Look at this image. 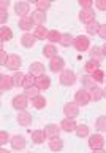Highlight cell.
<instances>
[{
  "mask_svg": "<svg viewBox=\"0 0 106 153\" xmlns=\"http://www.w3.org/2000/svg\"><path fill=\"white\" fill-rule=\"evenodd\" d=\"M29 153H32V152H29Z\"/></svg>",
  "mask_w": 106,
  "mask_h": 153,
  "instance_id": "f5cc1de1",
  "label": "cell"
},
{
  "mask_svg": "<svg viewBox=\"0 0 106 153\" xmlns=\"http://www.w3.org/2000/svg\"><path fill=\"white\" fill-rule=\"evenodd\" d=\"M64 148V140L60 137H56V139H51L49 140V150L52 152H60Z\"/></svg>",
  "mask_w": 106,
  "mask_h": 153,
  "instance_id": "4dcf8cb0",
  "label": "cell"
},
{
  "mask_svg": "<svg viewBox=\"0 0 106 153\" xmlns=\"http://www.w3.org/2000/svg\"><path fill=\"white\" fill-rule=\"evenodd\" d=\"M21 65H22V59H21V56H19V54H10L7 64H5L7 69L13 70V72H19Z\"/></svg>",
  "mask_w": 106,
  "mask_h": 153,
  "instance_id": "8992f818",
  "label": "cell"
},
{
  "mask_svg": "<svg viewBox=\"0 0 106 153\" xmlns=\"http://www.w3.org/2000/svg\"><path fill=\"white\" fill-rule=\"evenodd\" d=\"M13 88H16L14 81H13V75H7V74L0 75V91L5 93V91H10Z\"/></svg>",
  "mask_w": 106,
  "mask_h": 153,
  "instance_id": "30bf717a",
  "label": "cell"
},
{
  "mask_svg": "<svg viewBox=\"0 0 106 153\" xmlns=\"http://www.w3.org/2000/svg\"><path fill=\"white\" fill-rule=\"evenodd\" d=\"M100 27H102V24H100L98 21H94V22H90V24L86 26V32H87L89 35H98Z\"/></svg>",
  "mask_w": 106,
  "mask_h": 153,
  "instance_id": "f1b7e54d",
  "label": "cell"
},
{
  "mask_svg": "<svg viewBox=\"0 0 106 153\" xmlns=\"http://www.w3.org/2000/svg\"><path fill=\"white\" fill-rule=\"evenodd\" d=\"M64 115L70 120H75L76 117H79V105L75 102H67L64 105Z\"/></svg>",
  "mask_w": 106,
  "mask_h": 153,
  "instance_id": "5b68a950",
  "label": "cell"
},
{
  "mask_svg": "<svg viewBox=\"0 0 106 153\" xmlns=\"http://www.w3.org/2000/svg\"><path fill=\"white\" fill-rule=\"evenodd\" d=\"M75 102L79 105H83V107H86V105H89L90 102H92V97H90V91L87 89H84V88H81L76 91V94H75Z\"/></svg>",
  "mask_w": 106,
  "mask_h": 153,
  "instance_id": "6da1fadb",
  "label": "cell"
},
{
  "mask_svg": "<svg viewBox=\"0 0 106 153\" xmlns=\"http://www.w3.org/2000/svg\"><path fill=\"white\" fill-rule=\"evenodd\" d=\"M10 7V0H2L0 2V10H8Z\"/></svg>",
  "mask_w": 106,
  "mask_h": 153,
  "instance_id": "7dc6e473",
  "label": "cell"
},
{
  "mask_svg": "<svg viewBox=\"0 0 106 153\" xmlns=\"http://www.w3.org/2000/svg\"><path fill=\"white\" fill-rule=\"evenodd\" d=\"M78 3H79L81 10H89V8L94 7V2H92V0H79Z\"/></svg>",
  "mask_w": 106,
  "mask_h": 153,
  "instance_id": "b9f144b4",
  "label": "cell"
},
{
  "mask_svg": "<svg viewBox=\"0 0 106 153\" xmlns=\"http://www.w3.org/2000/svg\"><path fill=\"white\" fill-rule=\"evenodd\" d=\"M35 83H37V78H35V76H32L30 74H26V78H24V86H22V88L27 89V88H30V86H35Z\"/></svg>",
  "mask_w": 106,
  "mask_h": 153,
  "instance_id": "f35d334b",
  "label": "cell"
},
{
  "mask_svg": "<svg viewBox=\"0 0 106 153\" xmlns=\"http://www.w3.org/2000/svg\"><path fill=\"white\" fill-rule=\"evenodd\" d=\"M102 51H103V56L106 57V43H105V45L102 46Z\"/></svg>",
  "mask_w": 106,
  "mask_h": 153,
  "instance_id": "f907efd6",
  "label": "cell"
},
{
  "mask_svg": "<svg viewBox=\"0 0 106 153\" xmlns=\"http://www.w3.org/2000/svg\"><path fill=\"white\" fill-rule=\"evenodd\" d=\"M8 56H10V54H7V51H5V50H0V65H5V64H7Z\"/></svg>",
  "mask_w": 106,
  "mask_h": 153,
  "instance_id": "ee69618b",
  "label": "cell"
},
{
  "mask_svg": "<svg viewBox=\"0 0 106 153\" xmlns=\"http://www.w3.org/2000/svg\"><path fill=\"white\" fill-rule=\"evenodd\" d=\"M89 147L92 150H102V148H105V137L102 134H92V136H89Z\"/></svg>",
  "mask_w": 106,
  "mask_h": 153,
  "instance_id": "52a82bcc",
  "label": "cell"
},
{
  "mask_svg": "<svg viewBox=\"0 0 106 153\" xmlns=\"http://www.w3.org/2000/svg\"><path fill=\"white\" fill-rule=\"evenodd\" d=\"M62 38V33L57 30V29H52V30H49V35H48V42L51 43V45H54V43H59Z\"/></svg>",
  "mask_w": 106,
  "mask_h": 153,
  "instance_id": "e575fe53",
  "label": "cell"
},
{
  "mask_svg": "<svg viewBox=\"0 0 106 153\" xmlns=\"http://www.w3.org/2000/svg\"><path fill=\"white\" fill-rule=\"evenodd\" d=\"M59 80H60V85H64V86H73L76 83V74L70 69H65L60 74Z\"/></svg>",
  "mask_w": 106,
  "mask_h": 153,
  "instance_id": "3957f363",
  "label": "cell"
},
{
  "mask_svg": "<svg viewBox=\"0 0 106 153\" xmlns=\"http://www.w3.org/2000/svg\"><path fill=\"white\" fill-rule=\"evenodd\" d=\"M19 29L21 30H24V33H27L29 30H32V26H35L33 24V21H32V18L30 16H26V18H21L19 19Z\"/></svg>",
  "mask_w": 106,
  "mask_h": 153,
  "instance_id": "7402d4cb",
  "label": "cell"
},
{
  "mask_svg": "<svg viewBox=\"0 0 106 153\" xmlns=\"http://www.w3.org/2000/svg\"><path fill=\"white\" fill-rule=\"evenodd\" d=\"M105 81H106V80H105Z\"/></svg>",
  "mask_w": 106,
  "mask_h": 153,
  "instance_id": "db71d44e",
  "label": "cell"
},
{
  "mask_svg": "<svg viewBox=\"0 0 106 153\" xmlns=\"http://www.w3.org/2000/svg\"><path fill=\"white\" fill-rule=\"evenodd\" d=\"M35 5H37L38 11H43V13H46L48 10H51V7H52V3L49 2V0H37Z\"/></svg>",
  "mask_w": 106,
  "mask_h": 153,
  "instance_id": "d590c367",
  "label": "cell"
},
{
  "mask_svg": "<svg viewBox=\"0 0 106 153\" xmlns=\"http://www.w3.org/2000/svg\"><path fill=\"white\" fill-rule=\"evenodd\" d=\"M45 134H46V137L49 139H56V137H59V134H60V124H56V123H48L46 126H45Z\"/></svg>",
  "mask_w": 106,
  "mask_h": 153,
  "instance_id": "8fae6325",
  "label": "cell"
},
{
  "mask_svg": "<svg viewBox=\"0 0 106 153\" xmlns=\"http://www.w3.org/2000/svg\"><path fill=\"white\" fill-rule=\"evenodd\" d=\"M81 83H83V88L87 89V91H90L92 88L97 86V81L92 78V75H84L83 78H81Z\"/></svg>",
  "mask_w": 106,
  "mask_h": 153,
  "instance_id": "4316f807",
  "label": "cell"
},
{
  "mask_svg": "<svg viewBox=\"0 0 106 153\" xmlns=\"http://www.w3.org/2000/svg\"><path fill=\"white\" fill-rule=\"evenodd\" d=\"M35 85H37V86H38V88H40L41 91L49 89V88H51V76H48L46 74H45V75H41V76H38Z\"/></svg>",
  "mask_w": 106,
  "mask_h": 153,
  "instance_id": "44dd1931",
  "label": "cell"
},
{
  "mask_svg": "<svg viewBox=\"0 0 106 153\" xmlns=\"http://www.w3.org/2000/svg\"><path fill=\"white\" fill-rule=\"evenodd\" d=\"M95 8L100 11H106V0H97L95 2Z\"/></svg>",
  "mask_w": 106,
  "mask_h": 153,
  "instance_id": "7bdbcfd3",
  "label": "cell"
},
{
  "mask_svg": "<svg viewBox=\"0 0 106 153\" xmlns=\"http://www.w3.org/2000/svg\"><path fill=\"white\" fill-rule=\"evenodd\" d=\"M75 134H76L78 137H81V139H83V137H89V136H90V129H89L87 124H83V123H81V124H78V128H76Z\"/></svg>",
  "mask_w": 106,
  "mask_h": 153,
  "instance_id": "f546056e",
  "label": "cell"
},
{
  "mask_svg": "<svg viewBox=\"0 0 106 153\" xmlns=\"http://www.w3.org/2000/svg\"><path fill=\"white\" fill-rule=\"evenodd\" d=\"M40 88H38V86L35 85V86H30V88H27V89H24V94L27 96L29 99H35V97H38V96H40Z\"/></svg>",
  "mask_w": 106,
  "mask_h": 153,
  "instance_id": "1f68e13d",
  "label": "cell"
},
{
  "mask_svg": "<svg viewBox=\"0 0 106 153\" xmlns=\"http://www.w3.org/2000/svg\"><path fill=\"white\" fill-rule=\"evenodd\" d=\"M30 136H32V142L37 143V145H40V143H43L48 139L45 131H41V129H35V131H32Z\"/></svg>",
  "mask_w": 106,
  "mask_h": 153,
  "instance_id": "cb8c5ba5",
  "label": "cell"
},
{
  "mask_svg": "<svg viewBox=\"0 0 106 153\" xmlns=\"http://www.w3.org/2000/svg\"><path fill=\"white\" fill-rule=\"evenodd\" d=\"M95 129L100 132H105L106 131V115H100L95 121Z\"/></svg>",
  "mask_w": 106,
  "mask_h": 153,
  "instance_id": "8d00e7d4",
  "label": "cell"
},
{
  "mask_svg": "<svg viewBox=\"0 0 106 153\" xmlns=\"http://www.w3.org/2000/svg\"><path fill=\"white\" fill-rule=\"evenodd\" d=\"M75 48H76V51H81V53L89 51L90 50V38L87 35H78L75 38Z\"/></svg>",
  "mask_w": 106,
  "mask_h": 153,
  "instance_id": "277c9868",
  "label": "cell"
},
{
  "mask_svg": "<svg viewBox=\"0 0 106 153\" xmlns=\"http://www.w3.org/2000/svg\"><path fill=\"white\" fill-rule=\"evenodd\" d=\"M29 74L32 76H35V78L45 75V65H43L41 62H32V64L29 65Z\"/></svg>",
  "mask_w": 106,
  "mask_h": 153,
  "instance_id": "5bb4252c",
  "label": "cell"
},
{
  "mask_svg": "<svg viewBox=\"0 0 106 153\" xmlns=\"http://www.w3.org/2000/svg\"><path fill=\"white\" fill-rule=\"evenodd\" d=\"M89 54H90V59L97 61V62H100V64H102V61L105 59L103 51H102V46H90Z\"/></svg>",
  "mask_w": 106,
  "mask_h": 153,
  "instance_id": "d6986e66",
  "label": "cell"
},
{
  "mask_svg": "<svg viewBox=\"0 0 106 153\" xmlns=\"http://www.w3.org/2000/svg\"><path fill=\"white\" fill-rule=\"evenodd\" d=\"M75 38L70 32H67V33H62V38H60V42H59V45L60 46H64V48H70V46H75Z\"/></svg>",
  "mask_w": 106,
  "mask_h": 153,
  "instance_id": "603a6c76",
  "label": "cell"
},
{
  "mask_svg": "<svg viewBox=\"0 0 106 153\" xmlns=\"http://www.w3.org/2000/svg\"><path fill=\"white\" fill-rule=\"evenodd\" d=\"M0 153H11V152H10V150H7L5 147H2V148H0Z\"/></svg>",
  "mask_w": 106,
  "mask_h": 153,
  "instance_id": "c3c4849f",
  "label": "cell"
},
{
  "mask_svg": "<svg viewBox=\"0 0 106 153\" xmlns=\"http://www.w3.org/2000/svg\"><path fill=\"white\" fill-rule=\"evenodd\" d=\"M98 37L106 40V24H102V27H100V32H98Z\"/></svg>",
  "mask_w": 106,
  "mask_h": 153,
  "instance_id": "bcb514c9",
  "label": "cell"
},
{
  "mask_svg": "<svg viewBox=\"0 0 106 153\" xmlns=\"http://www.w3.org/2000/svg\"><path fill=\"white\" fill-rule=\"evenodd\" d=\"M7 142H11L10 134H8L7 131H0V145L5 147V145H7Z\"/></svg>",
  "mask_w": 106,
  "mask_h": 153,
  "instance_id": "60d3db41",
  "label": "cell"
},
{
  "mask_svg": "<svg viewBox=\"0 0 106 153\" xmlns=\"http://www.w3.org/2000/svg\"><path fill=\"white\" fill-rule=\"evenodd\" d=\"M18 123L21 124V126L27 128L32 124V113H29L27 110H22V112H18Z\"/></svg>",
  "mask_w": 106,
  "mask_h": 153,
  "instance_id": "9a60e30c",
  "label": "cell"
},
{
  "mask_svg": "<svg viewBox=\"0 0 106 153\" xmlns=\"http://www.w3.org/2000/svg\"><path fill=\"white\" fill-rule=\"evenodd\" d=\"M79 21L83 22V24H90V22H94V21H97V16H95V11H94V8H89V10H81L79 11Z\"/></svg>",
  "mask_w": 106,
  "mask_h": 153,
  "instance_id": "9c48e42d",
  "label": "cell"
},
{
  "mask_svg": "<svg viewBox=\"0 0 106 153\" xmlns=\"http://www.w3.org/2000/svg\"><path fill=\"white\" fill-rule=\"evenodd\" d=\"M92 78L97 81V83H103V81L106 80V74L102 69H98L97 72H94V74H92Z\"/></svg>",
  "mask_w": 106,
  "mask_h": 153,
  "instance_id": "ab89813d",
  "label": "cell"
},
{
  "mask_svg": "<svg viewBox=\"0 0 106 153\" xmlns=\"http://www.w3.org/2000/svg\"><path fill=\"white\" fill-rule=\"evenodd\" d=\"M29 99L26 94H18V96H14L13 97V100H11V105H13V108L14 110H18V112H22V110H27V107H29Z\"/></svg>",
  "mask_w": 106,
  "mask_h": 153,
  "instance_id": "7a4b0ae2",
  "label": "cell"
},
{
  "mask_svg": "<svg viewBox=\"0 0 106 153\" xmlns=\"http://www.w3.org/2000/svg\"><path fill=\"white\" fill-rule=\"evenodd\" d=\"M8 21V10H0V22L5 24Z\"/></svg>",
  "mask_w": 106,
  "mask_h": 153,
  "instance_id": "f6af8a7d",
  "label": "cell"
},
{
  "mask_svg": "<svg viewBox=\"0 0 106 153\" xmlns=\"http://www.w3.org/2000/svg\"><path fill=\"white\" fill-rule=\"evenodd\" d=\"M33 35H35L37 40H48L49 30L46 29V26H40V27H35V30H33Z\"/></svg>",
  "mask_w": 106,
  "mask_h": 153,
  "instance_id": "484cf974",
  "label": "cell"
},
{
  "mask_svg": "<svg viewBox=\"0 0 106 153\" xmlns=\"http://www.w3.org/2000/svg\"><path fill=\"white\" fill-rule=\"evenodd\" d=\"M30 18H32L33 24H35V27L45 26V22H46V13H43V11H38V10H35V11H32Z\"/></svg>",
  "mask_w": 106,
  "mask_h": 153,
  "instance_id": "e0dca14e",
  "label": "cell"
},
{
  "mask_svg": "<svg viewBox=\"0 0 106 153\" xmlns=\"http://www.w3.org/2000/svg\"><path fill=\"white\" fill-rule=\"evenodd\" d=\"M14 13L19 18H26L30 13V3L29 2H16L14 3Z\"/></svg>",
  "mask_w": 106,
  "mask_h": 153,
  "instance_id": "7c38bea8",
  "label": "cell"
},
{
  "mask_svg": "<svg viewBox=\"0 0 106 153\" xmlns=\"http://www.w3.org/2000/svg\"><path fill=\"white\" fill-rule=\"evenodd\" d=\"M13 38V30L10 29L8 26H2L0 27V42L5 43V42H10Z\"/></svg>",
  "mask_w": 106,
  "mask_h": 153,
  "instance_id": "d4e9b609",
  "label": "cell"
},
{
  "mask_svg": "<svg viewBox=\"0 0 106 153\" xmlns=\"http://www.w3.org/2000/svg\"><path fill=\"white\" fill-rule=\"evenodd\" d=\"M103 99H106V88L103 89Z\"/></svg>",
  "mask_w": 106,
  "mask_h": 153,
  "instance_id": "816d5d0a",
  "label": "cell"
},
{
  "mask_svg": "<svg viewBox=\"0 0 106 153\" xmlns=\"http://www.w3.org/2000/svg\"><path fill=\"white\" fill-rule=\"evenodd\" d=\"M11 148L13 150H24V148H26V145H27V140H26V137L24 136H13L11 137Z\"/></svg>",
  "mask_w": 106,
  "mask_h": 153,
  "instance_id": "4fadbf2b",
  "label": "cell"
},
{
  "mask_svg": "<svg viewBox=\"0 0 106 153\" xmlns=\"http://www.w3.org/2000/svg\"><path fill=\"white\" fill-rule=\"evenodd\" d=\"M46 104H48V100H46L45 96H38V97L32 99V105H33V107H35L37 110L45 108V107H46Z\"/></svg>",
  "mask_w": 106,
  "mask_h": 153,
  "instance_id": "836d02e7",
  "label": "cell"
},
{
  "mask_svg": "<svg viewBox=\"0 0 106 153\" xmlns=\"http://www.w3.org/2000/svg\"><path fill=\"white\" fill-rule=\"evenodd\" d=\"M24 78H26V74H22V72H14L13 74V81H14V86L19 88V86H24Z\"/></svg>",
  "mask_w": 106,
  "mask_h": 153,
  "instance_id": "74e56055",
  "label": "cell"
},
{
  "mask_svg": "<svg viewBox=\"0 0 106 153\" xmlns=\"http://www.w3.org/2000/svg\"><path fill=\"white\" fill-rule=\"evenodd\" d=\"M98 69H100V62L94 61V59H89V61L84 64V70L87 72V75H92L94 72H97Z\"/></svg>",
  "mask_w": 106,
  "mask_h": 153,
  "instance_id": "83f0119b",
  "label": "cell"
},
{
  "mask_svg": "<svg viewBox=\"0 0 106 153\" xmlns=\"http://www.w3.org/2000/svg\"><path fill=\"white\" fill-rule=\"evenodd\" d=\"M90 97H92V100H95V102H98V100L103 99V88H100V86L97 85L95 88L90 89Z\"/></svg>",
  "mask_w": 106,
  "mask_h": 153,
  "instance_id": "d6a6232c",
  "label": "cell"
},
{
  "mask_svg": "<svg viewBox=\"0 0 106 153\" xmlns=\"http://www.w3.org/2000/svg\"><path fill=\"white\" fill-rule=\"evenodd\" d=\"M35 43H37V38L33 33L30 32H27V33H24V35L21 37V45L24 48H33L35 46Z\"/></svg>",
  "mask_w": 106,
  "mask_h": 153,
  "instance_id": "ac0fdd59",
  "label": "cell"
},
{
  "mask_svg": "<svg viewBox=\"0 0 106 153\" xmlns=\"http://www.w3.org/2000/svg\"><path fill=\"white\" fill-rule=\"evenodd\" d=\"M92 153H106L105 148H102V150H92Z\"/></svg>",
  "mask_w": 106,
  "mask_h": 153,
  "instance_id": "681fc988",
  "label": "cell"
},
{
  "mask_svg": "<svg viewBox=\"0 0 106 153\" xmlns=\"http://www.w3.org/2000/svg\"><path fill=\"white\" fill-rule=\"evenodd\" d=\"M76 128H78V124H76L75 120H70V118H65V120H62L60 121V129L64 132H75L76 131Z\"/></svg>",
  "mask_w": 106,
  "mask_h": 153,
  "instance_id": "2e32d148",
  "label": "cell"
},
{
  "mask_svg": "<svg viewBox=\"0 0 106 153\" xmlns=\"http://www.w3.org/2000/svg\"><path fill=\"white\" fill-rule=\"evenodd\" d=\"M41 53H43V56L48 57L49 61L59 56V54H57V48H56V45H51V43H48V45H45V48L41 50Z\"/></svg>",
  "mask_w": 106,
  "mask_h": 153,
  "instance_id": "ffe728a7",
  "label": "cell"
},
{
  "mask_svg": "<svg viewBox=\"0 0 106 153\" xmlns=\"http://www.w3.org/2000/svg\"><path fill=\"white\" fill-rule=\"evenodd\" d=\"M49 70L51 72H54V74H62V72L65 70V59L64 57H60V56H57L54 57V59H51L49 61Z\"/></svg>",
  "mask_w": 106,
  "mask_h": 153,
  "instance_id": "ba28073f",
  "label": "cell"
}]
</instances>
